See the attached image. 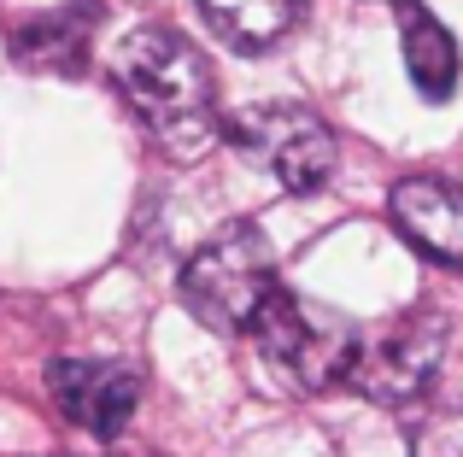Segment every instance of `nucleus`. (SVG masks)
<instances>
[{
  "label": "nucleus",
  "mask_w": 463,
  "mask_h": 457,
  "mask_svg": "<svg viewBox=\"0 0 463 457\" xmlns=\"http://www.w3.org/2000/svg\"><path fill=\"white\" fill-rule=\"evenodd\" d=\"M276 287V247L252 223H229L182 264V305L217 334H252Z\"/></svg>",
  "instance_id": "3"
},
{
  "label": "nucleus",
  "mask_w": 463,
  "mask_h": 457,
  "mask_svg": "<svg viewBox=\"0 0 463 457\" xmlns=\"http://www.w3.org/2000/svg\"><path fill=\"white\" fill-rule=\"evenodd\" d=\"M399 53H405V70H411V82H417L422 100H434V106L452 100L458 70H463L458 35L446 30L422 0H399Z\"/></svg>",
  "instance_id": "8"
},
{
  "label": "nucleus",
  "mask_w": 463,
  "mask_h": 457,
  "mask_svg": "<svg viewBox=\"0 0 463 457\" xmlns=\"http://www.w3.org/2000/svg\"><path fill=\"white\" fill-rule=\"evenodd\" d=\"M223 135L259 164L264 176L288 188V194H317V188L335 176V129L311 112V106H288V100H270V106H247L223 124Z\"/></svg>",
  "instance_id": "4"
},
{
  "label": "nucleus",
  "mask_w": 463,
  "mask_h": 457,
  "mask_svg": "<svg viewBox=\"0 0 463 457\" xmlns=\"http://www.w3.org/2000/svg\"><path fill=\"white\" fill-rule=\"evenodd\" d=\"M47 387H53V405L71 416L77 428L112 440L124 434V423L141 405V376L124 364H89V358H65V364L47 369Z\"/></svg>",
  "instance_id": "6"
},
{
  "label": "nucleus",
  "mask_w": 463,
  "mask_h": 457,
  "mask_svg": "<svg viewBox=\"0 0 463 457\" xmlns=\"http://www.w3.org/2000/svg\"><path fill=\"white\" fill-rule=\"evenodd\" d=\"M89 35H94V6L77 0V6L42 12V18H24L12 30V59L30 70H82L89 59Z\"/></svg>",
  "instance_id": "9"
},
{
  "label": "nucleus",
  "mask_w": 463,
  "mask_h": 457,
  "mask_svg": "<svg viewBox=\"0 0 463 457\" xmlns=\"http://www.w3.org/2000/svg\"><path fill=\"white\" fill-rule=\"evenodd\" d=\"M200 12L235 53H270L299 30L306 0H200Z\"/></svg>",
  "instance_id": "10"
},
{
  "label": "nucleus",
  "mask_w": 463,
  "mask_h": 457,
  "mask_svg": "<svg viewBox=\"0 0 463 457\" xmlns=\"http://www.w3.org/2000/svg\"><path fill=\"white\" fill-rule=\"evenodd\" d=\"M446 358V322L434 311H399L375 334L358 340V364H352V387L375 405H411L429 393L434 369Z\"/></svg>",
  "instance_id": "5"
},
{
  "label": "nucleus",
  "mask_w": 463,
  "mask_h": 457,
  "mask_svg": "<svg viewBox=\"0 0 463 457\" xmlns=\"http://www.w3.org/2000/svg\"><path fill=\"white\" fill-rule=\"evenodd\" d=\"M252 340H259L264 364H270L282 381H294L299 393H328V387H340V381L352 376L364 334H358V322H352L346 311L276 287L270 305H264L259 322H252Z\"/></svg>",
  "instance_id": "2"
},
{
  "label": "nucleus",
  "mask_w": 463,
  "mask_h": 457,
  "mask_svg": "<svg viewBox=\"0 0 463 457\" xmlns=\"http://www.w3.org/2000/svg\"><path fill=\"white\" fill-rule=\"evenodd\" d=\"M112 77H118L124 106L141 117V129L153 135V147L165 159L188 164L223 135L217 77L188 35L165 30V23H147V30L124 35V47L112 59Z\"/></svg>",
  "instance_id": "1"
},
{
  "label": "nucleus",
  "mask_w": 463,
  "mask_h": 457,
  "mask_svg": "<svg viewBox=\"0 0 463 457\" xmlns=\"http://www.w3.org/2000/svg\"><path fill=\"white\" fill-rule=\"evenodd\" d=\"M387 218L422 258L463 270V188L458 182H446V176H405L387 194Z\"/></svg>",
  "instance_id": "7"
}]
</instances>
